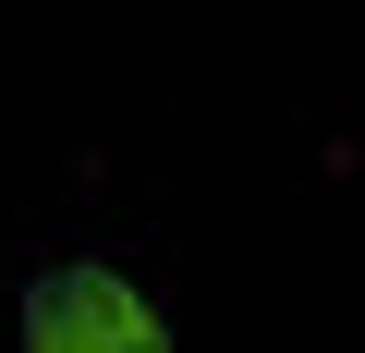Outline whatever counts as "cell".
Segmentation results:
<instances>
[{
  "mask_svg": "<svg viewBox=\"0 0 365 353\" xmlns=\"http://www.w3.org/2000/svg\"><path fill=\"white\" fill-rule=\"evenodd\" d=\"M25 341L37 353H158V305L122 280V268H49L25 292Z\"/></svg>",
  "mask_w": 365,
  "mask_h": 353,
  "instance_id": "cell-1",
  "label": "cell"
}]
</instances>
